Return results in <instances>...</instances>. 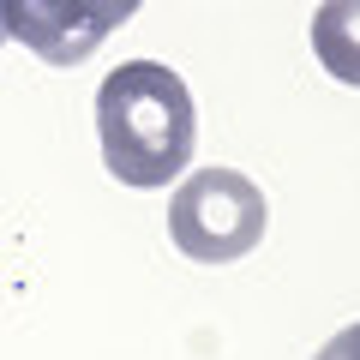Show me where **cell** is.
<instances>
[{
    "label": "cell",
    "mask_w": 360,
    "mask_h": 360,
    "mask_svg": "<svg viewBox=\"0 0 360 360\" xmlns=\"http://www.w3.org/2000/svg\"><path fill=\"white\" fill-rule=\"evenodd\" d=\"M96 139H103V168L120 186L156 193L180 180L198 139L186 78L162 60H120L96 84Z\"/></svg>",
    "instance_id": "6da1fadb"
},
{
    "label": "cell",
    "mask_w": 360,
    "mask_h": 360,
    "mask_svg": "<svg viewBox=\"0 0 360 360\" xmlns=\"http://www.w3.org/2000/svg\"><path fill=\"white\" fill-rule=\"evenodd\" d=\"M312 360H360V324H348V330H336L330 342L319 348Z\"/></svg>",
    "instance_id": "5b68a950"
},
{
    "label": "cell",
    "mask_w": 360,
    "mask_h": 360,
    "mask_svg": "<svg viewBox=\"0 0 360 360\" xmlns=\"http://www.w3.org/2000/svg\"><path fill=\"white\" fill-rule=\"evenodd\" d=\"M0 37H6V30H0Z\"/></svg>",
    "instance_id": "8992f818"
},
{
    "label": "cell",
    "mask_w": 360,
    "mask_h": 360,
    "mask_svg": "<svg viewBox=\"0 0 360 360\" xmlns=\"http://www.w3.org/2000/svg\"><path fill=\"white\" fill-rule=\"evenodd\" d=\"M139 6L144 0H0V30L49 66H78Z\"/></svg>",
    "instance_id": "3957f363"
},
{
    "label": "cell",
    "mask_w": 360,
    "mask_h": 360,
    "mask_svg": "<svg viewBox=\"0 0 360 360\" xmlns=\"http://www.w3.org/2000/svg\"><path fill=\"white\" fill-rule=\"evenodd\" d=\"M270 229V205L240 168H198L168 198V240L193 264H234Z\"/></svg>",
    "instance_id": "7a4b0ae2"
},
{
    "label": "cell",
    "mask_w": 360,
    "mask_h": 360,
    "mask_svg": "<svg viewBox=\"0 0 360 360\" xmlns=\"http://www.w3.org/2000/svg\"><path fill=\"white\" fill-rule=\"evenodd\" d=\"M312 54L336 84L360 90V0H319L312 13Z\"/></svg>",
    "instance_id": "277c9868"
}]
</instances>
